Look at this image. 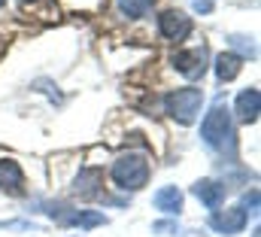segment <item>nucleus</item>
Instances as JSON below:
<instances>
[{"label": "nucleus", "instance_id": "nucleus-2", "mask_svg": "<svg viewBox=\"0 0 261 237\" xmlns=\"http://www.w3.org/2000/svg\"><path fill=\"white\" fill-rule=\"evenodd\" d=\"M200 104H203L200 88H176L164 98V113L179 125H192L200 113Z\"/></svg>", "mask_w": 261, "mask_h": 237}, {"label": "nucleus", "instance_id": "nucleus-9", "mask_svg": "<svg viewBox=\"0 0 261 237\" xmlns=\"http://www.w3.org/2000/svg\"><path fill=\"white\" fill-rule=\"evenodd\" d=\"M234 110H237V118L240 122H255L258 118V110H261V94L258 88H246V91H240L237 94V104H234Z\"/></svg>", "mask_w": 261, "mask_h": 237}, {"label": "nucleus", "instance_id": "nucleus-11", "mask_svg": "<svg viewBox=\"0 0 261 237\" xmlns=\"http://www.w3.org/2000/svg\"><path fill=\"white\" fill-rule=\"evenodd\" d=\"M0 188L12 195H24V174L15 161H0Z\"/></svg>", "mask_w": 261, "mask_h": 237}, {"label": "nucleus", "instance_id": "nucleus-17", "mask_svg": "<svg viewBox=\"0 0 261 237\" xmlns=\"http://www.w3.org/2000/svg\"><path fill=\"white\" fill-rule=\"evenodd\" d=\"M192 6H195L197 12H213V3L210 0H192Z\"/></svg>", "mask_w": 261, "mask_h": 237}, {"label": "nucleus", "instance_id": "nucleus-15", "mask_svg": "<svg viewBox=\"0 0 261 237\" xmlns=\"http://www.w3.org/2000/svg\"><path fill=\"white\" fill-rule=\"evenodd\" d=\"M228 43H231L234 49H240L243 55H249V58H255V43H252V40H246V37H237V34H234V37H231Z\"/></svg>", "mask_w": 261, "mask_h": 237}, {"label": "nucleus", "instance_id": "nucleus-5", "mask_svg": "<svg viewBox=\"0 0 261 237\" xmlns=\"http://www.w3.org/2000/svg\"><path fill=\"white\" fill-rule=\"evenodd\" d=\"M210 228L219 234H240L246 228V210L243 207H228V210H216L210 216Z\"/></svg>", "mask_w": 261, "mask_h": 237}, {"label": "nucleus", "instance_id": "nucleus-16", "mask_svg": "<svg viewBox=\"0 0 261 237\" xmlns=\"http://www.w3.org/2000/svg\"><path fill=\"white\" fill-rule=\"evenodd\" d=\"M152 231H158V234H161V231H173V234H179V225H176V222H155Z\"/></svg>", "mask_w": 261, "mask_h": 237}, {"label": "nucleus", "instance_id": "nucleus-4", "mask_svg": "<svg viewBox=\"0 0 261 237\" xmlns=\"http://www.w3.org/2000/svg\"><path fill=\"white\" fill-rule=\"evenodd\" d=\"M158 31L167 40H186L192 34V18L186 12H179V9H164L158 15Z\"/></svg>", "mask_w": 261, "mask_h": 237}, {"label": "nucleus", "instance_id": "nucleus-1", "mask_svg": "<svg viewBox=\"0 0 261 237\" xmlns=\"http://www.w3.org/2000/svg\"><path fill=\"white\" fill-rule=\"evenodd\" d=\"M113 179L119 182V188L125 192H140L149 182V161L140 152H128L113 164Z\"/></svg>", "mask_w": 261, "mask_h": 237}, {"label": "nucleus", "instance_id": "nucleus-18", "mask_svg": "<svg viewBox=\"0 0 261 237\" xmlns=\"http://www.w3.org/2000/svg\"><path fill=\"white\" fill-rule=\"evenodd\" d=\"M3 3H6V0H0V9H3Z\"/></svg>", "mask_w": 261, "mask_h": 237}, {"label": "nucleus", "instance_id": "nucleus-13", "mask_svg": "<svg viewBox=\"0 0 261 237\" xmlns=\"http://www.w3.org/2000/svg\"><path fill=\"white\" fill-rule=\"evenodd\" d=\"M240 70H243V58L234 55V52H222V55L216 58V76H219L222 82H231Z\"/></svg>", "mask_w": 261, "mask_h": 237}, {"label": "nucleus", "instance_id": "nucleus-10", "mask_svg": "<svg viewBox=\"0 0 261 237\" xmlns=\"http://www.w3.org/2000/svg\"><path fill=\"white\" fill-rule=\"evenodd\" d=\"M152 204H155V210L176 216V213L182 210V192H179L176 185H164V188H158V192H155Z\"/></svg>", "mask_w": 261, "mask_h": 237}, {"label": "nucleus", "instance_id": "nucleus-7", "mask_svg": "<svg viewBox=\"0 0 261 237\" xmlns=\"http://www.w3.org/2000/svg\"><path fill=\"white\" fill-rule=\"evenodd\" d=\"M49 216H55L58 222L64 225H76V228H97V225H107V216L103 213H94V210H49Z\"/></svg>", "mask_w": 261, "mask_h": 237}, {"label": "nucleus", "instance_id": "nucleus-12", "mask_svg": "<svg viewBox=\"0 0 261 237\" xmlns=\"http://www.w3.org/2000/svg\"><path fill=\"white\" fill-rule=\"evenodd\" d=\"M100 182H103V171H100V168H85V171H79L73 192H76L79 198H94Z\"/></svg>", "mask_w": 261, "mask_h": 237}, {"label": "nucleus", "instance_id": "nucleus-6", "mask_svg": "<svg viewBox=\"0 0 261 237\" xmlns=\"http://www.w3.org/2000/svg\"><path fill=\"white\" fill-rule=\"evenodd\" d=\"M173 67H176L182 76H189V79L203 76V70H206V49L200 46V49H186V52H176V55H173Z\"/></svg>", "mask_w": 261, "mask_h": 237}, {"label": "nucleus", "instance_id": "nucleus-8", "mask_svg": "<svg viewBox=\"0 0 261 237\" xmlns=\"http://www.w3.org/2000/svg\"><path fill=\"white\" fill-rule=\"evenodd\" d=\"M192 192H195L197 201L206 204L210 210H219L222 201H225V185H219V182H213V179H200V182H195Z\"/></svg>", "mask_w": 261, "mask_h": 237}, {"label": "nucleus", "instance_id": "nucleus-3", "mask_svg": "<svg viewBox=\"0 0 261 237\" xmlns=\"http://www.w3.org/2000/svg\"><path fill=\"white\" fill-rule=\"evenodd\" d=\"M200 137L206 146H222L225 140H231V113L222 101H216L213 110L206 113L203 125H200Z\"/></svg>", "mask_w": 261, "mask_h": 237}, {"label": "nucleus", "instance_id": "nucleus-19", "mask_svg": "<svg viewBox=\"0 0 261 237\" xmlns=\"http://www.w3.org/2000/svg\"><path fill=\"white\" fill-rule=\"evenodd\" d=\"M24 3H34V0H24Z\"/></svg>", "mask_w": 261, "mask_h": 237}, {"label": "nucleus", "instance_id": "nucleus-14", "mask_svg": "<svg viewBox=\"0 0 261 237\" xmlns=\"http://www.w3.org/2000/svg\"><path fill=\"white\" fill-rule=\"evenodd\" d=\"M116 3H119V9H122L128 18H143V15L152 9L155 0H116Z\"/></svg>", "mask_w": 261, "mask_h": 237}]
</instances>
